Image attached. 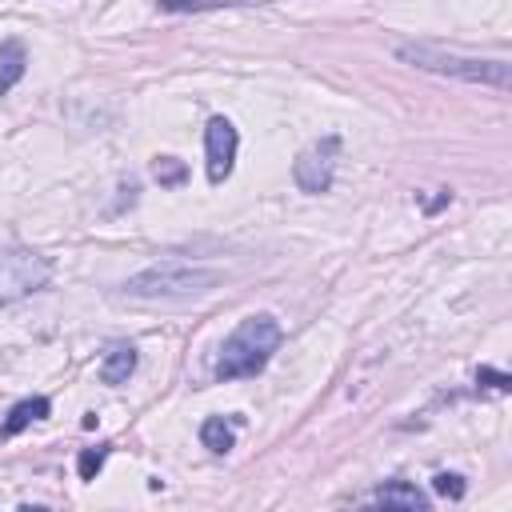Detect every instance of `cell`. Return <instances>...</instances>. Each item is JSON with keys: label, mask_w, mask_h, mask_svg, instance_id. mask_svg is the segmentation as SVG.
<instances>
[{"label": "cell", "mask_w": 512, "mask_h": 512, "mask_svg": "<svg viewBox=\"0 0 512 512\" xmlns=\"http://www.w3.org/2000/svg\"><path fill=\"white\" fill-rule=\"evenodd\" d=\"M280 348V324L268 312H256L248 320H240V328L224 340L220 356H216V380H240V376H256L272 352Z\"/></svg>", "instance_id": "1"}, {"label": "cell", "mask_w": 512, "mask_h": 512, "mask_svg": "<svg viewBox=\"0 0 512 512\" xmlns=\"http://www.w3.org/2000/svg\"><path fill=\"white\" fill-rule=\"evenodd\" d=\"M220 280L216 268H200V264H184V260H164L152 264L136 276H128L124 292L136 300H184V296H200Z\"/></svg>", "instance_id": "2"}, {"label": "cell", "mask_w": 512, "mask_h": 512, "mask_svg": "<svg viewBox=\"0 0 512 512\" xmlns=\"http://www.w3.org/2000/svg\"><path fill=\"white\" fill-rule=\"evenodd\" d=\"M396 56L404 64H416L424 72H440V76H456L468 84H492V88H508L512 72L504 60H476V56H456V52H440L432 44H396Z\"/></svg>", "instance_id": "3"}, {"label": "cell", "mask_w": 512, "mask_h": 512, "mask_svg": "<svg viewBox=\"0 0 512 512\" xmlns=\"http://www.w3.org/2000/svg\"><path fill=\"white\" fill-rule=\"evenodd\" d=\"M48 276H52V264L44 256H36L28 248L0 252V308L24 300L32 292H40L48 284Z\"/></svg>", "instance_id": "4"}, {"label": "cell", "mask_w": 512, "mask_h": 512, "mask_svg": "<svg viewBox=\"0 0 512 512\" xmlns=\"http://www.w3.org/2000/svg\"><path fill=\"white\" fill-rule=\"evenodd\" d=\"M336 152H340V140L336 136H324L316 144H308L296 164H292V176L304 192H328L332 188V172H336Z\"/></svg>", "instance_id": "5"}, {"label": "cell", "mask_w": 512, "mask_h": 512, "mask_svg": "<svg viewBox=\"0 0 512 512\" xmlns=\"http://www.w3.org/2000/svg\"><path fill=\"white\" fill-rule=\"evenodd\" d=\"M236 144H240V136H236L232 120L212 116L208 128H204V152H208V180L212 184H224L228 180L232 160H236Z\"/></svg>", "instance_id": "6"}, {"label": "cell", "mask_w": 512, "mask_h": 512, "mask_svg": "<svg viewBox=\"0 0 512 512\" xmlns=\"http://www.w3.org/2000/svg\"><path fill=\"white\" fill-rule=\"evenodd\" d=\"M28 72V52L20 40H0V96H8Z\"/></svg>", "instance_id": "7"}, {"label": "cell", "mask_w": 512, "mask_h": 512, "mask_svg": "<svg viewBox=\"0 0 512 512\" xmlns=\"http://www.w3.org/2000/svg\"><path fill=\"white\" fill-rule=\"evenodd\" d=\"M136 372V348L132 344H112L100 360V380L104 384H124Z\"/></svg>", "instance_id": "8"}, {"label": "cell", "mask_w": 512, "mask_h": 512, "mask_svg": "<svg viewBox=\"0 0 512 512\" xmlns=\"http://www.w3.org/2000/svg\"><path fill=\"white\" fill-rule=\"evenodd\" d=\"M376 504L384 508H428V496L416 488V484H404V480H392V484H380L372 492Z\"/></svg>", "instance_id": "9"}, {"label": "cell", "mask_w": 512, "mask_h": 512, "mask_svg": "<svg viewBox=\"0 0 512 512\" xmlns=\"http://www.w3.org/2000/svg\"><path fill=\"white\" fill-rule=\"evenodd\" d=\"M48 416V400L44 396H28V400H20V404H12L8 408V416H4V436H16V432H24L32 420H44Z\"/></svg>", "instance_id": "10"}, {"label": "cell", "mask_w": 512, "mask_h": 512, "mask_svg": "<svg viewBox=\"0 0 512 512\" xmlns=\"http://www.w3.org/2000/svg\"><path fill=\"white\" fill-rule=\"evenodd\" d=\"M200 444H204L208 452L224 456V452L236 444V432H232V424H228L224 416H208V420L200 424Z\"/></svg>", "instance_id": "11"}, {"label": "cell", "mask_w": 512, "mask_h": 512, "mask_svg": "<svg viewBox=\"0 0 512 512\" xmlns=\"http://www.w3.org/2000/svg\"><path fill=\"white\" fill-rule=\"evenodd\" d=\"M152 176H156L164 188H176V184H184L188 168H184V160H176V156H156V160H152Z\"/></svg>", "instance_id": "12"}, {"label": "cell", "mask_w": 512, "mask_h": 512, "mask_svg": "<svg viewBox=\"0 0 512 512\" xmlns=\"http://www.w3.org/2000/svg\"><path fill=\"white\" fill-rule=\"evenodd\" d=\"M104 460H108V444L84 448V452L76 456V472H80V480H96V472L104 468Z\"/></svg>", "instance_id": "13"}, {"label": "cell", "mask_w": 512, "mask_h": 512, "mask_svg": "<svg viewBox=\"0 0 512 512\" xmlns=\"http://www.w3.org/2000/svg\"><path fill=\"white\" fill-rule=\"evenodd\" d=\"M432 488H436L440 496H448V500H460V496H464V480H460L456 472H436V476H432Z\"/></svg>", "instance_id": "14"}, {"label": "cell", "mask_w": 512, "mask_h": 512, "mask_svg": "<svg viewBox=\"0 0 512 512\" xmlns=\"http://www.w3.org/2000/svg\"><path fill=\"white\" fill-rule=\"evenodd\" d=\"M476 384L496 388V392H508V388H512V376H508V372H496V368H480V372H476Z\"/></svg>", "instance_id": "15"}]
</instances>
